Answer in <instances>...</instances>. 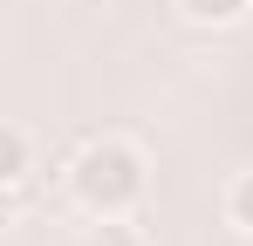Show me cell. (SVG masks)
<instances>
[{"mask_svg":"<svg viewBox=\"0 0 253 246\" xmlns=\"http://www.w3.org/2000/svg\"><path fill=\"white\" fill-rule=\"evenodd\" d=\"M178 14H185L192 28H240L253 14V0H178Z\"/></svg>","mask_w":253,"mask_h":246,"instance_id":"cell-3","label":"cell"},{"mask_svg":"<svg viewBox=\"0 0 253 246\" xmlns=\"http://www.w3.org/2000/svg\"><path fill=\"white\" fill-rule=\"evenodd\" d=\"M35 171V137L21 123H0V192H21Z\"/></svg>","mask_w":253,"mask_h":246,"instance_id":"cell-2","label":"cell"},{"mask_svg":"<svg viewBox=\"0 0 253 246\" xmlns=\"http://www.w3.org/2000/svg\"><path fill=\"white\" fill-rule=\"evenodd\" d=\"M151 192V158L130 137H89L69 158V199L89 219H130Z\"/></svg>","mask_w":253,"mask_h":246,"instance_id":"cell-1","label":"cell"},{"mask_svg":"<svg viewBox=\"0 0 253 246\" xmlns=\"http://www.w3.org/2000/svg\"><path fill=\"white\" fill-rule=\"evenodd\" d=\"M89 246H137V233H130V219H96Z\"/></svg>","mask_w":253,"mask_h":246,"instance_id":"cell-5","label":"cell"},{"mask_svg":"<svg viewBox=\"0 0 253 246\" xmlns=\"http://www.w3.org/2000/svg\"><path fill=\"white\" fill-rule=\"evenodd\" d=\"M14 226V192H0V233Z\"/></svg>","mask_w":253,"mask_h":246,"instance_id":"cell-6","label":"cell"},{"mask_svg":"<svg viewBox=\"0 0 253 246\" xmlns=\"http://www.w3.org/2000/svg\"><path fill=\"white\" fill-rule=\"evenodd\" d=\"M240 246H253V233H240Z\"/></svg>","mask_w":253,"mask_h":246,"instance_id":"cell-7","label":"cell"},{"mask_svg":"<svg viewBox=\"0 0 253 246\" xmlns=\"http://www.w3.org/2000/svg\"><path fill=\"white\" fill-rule=\"evenodd\" d=\"M226 219H233L240 233H253V171H240V178L226 185Z\"/></svg>","mask_w":253,"mask_h":246,"instance_id":"cell-4","label":"cell"}]
</instances>
